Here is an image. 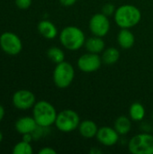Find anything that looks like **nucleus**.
Listing matches in <instances>:
<instances>
[{
  "instance_id": "f257e3e1",
  "label": "nucleus",
  "mask_w": 153,
  "mask_h": 154,
  "mask_svg": "<svg viewBox=\"0 0 153 154\" xmlns=\"http://www.w3.org/2000/svg\"><path fill=\"white\" fill-rule=\"evenodd\" d=\"M114 18L115 22L120 28L130 29L140 23L142 13L137 6L126 4L116 8Z\"/></svg>"
},
{
  "instance_id": "f03ea898",
  "label": "nucleus",
  "mask_w": 153,
  "mask_h": 154,
  "mask_svg": "<svg viewBox=\"0 0 153 154\" xmlns=\"http://www.w3.org/2000/svg\"><path fill=\"white\" fill-rule=\"evenodd\" d=\"M60 41L69 51H78L84 46L86 36L84 32L77 26H67L60 33Z\"/></svg>"
},
{
  "instance_id": "7ed1b4c3",
  "label": "nucleus",
  "mask_w": 153,
  "mask_h": 154,
  "mask_svg": "<svg viewBox=\"0 0 153 154\" xmlns=\"http://www.w3.org/2000/svg\"><path fill=\"white\" fill-rule=\"evenodd\" d=\"M57 115L55 107L47 101H39L33 106V118L40 127H49L55 124Z\"/></svg>"
},
{
  "instance_id": "20e7f679",
  "label": "nucleus",
  "mask_w": 153,
  "mask_h": 154,
  "mask_svg": "<svg viewBox=\"0 0 153 154\" xmlns=\"http://www.w3.org/2000/svg\"><path fill=\"white\" fill-rule=\"evenodd\" d=\"M80 124L78 114L71 109L60 111L56 117L55 125L57 129L62 133H70L76 130Z\"/></svg>"
},
{
  "instance_id": "39448f33",
  "label": "nucleus",
  "mask_w": 153,
  "mask_h": 154,
  "mask_svg": "<svg viewBox=\"0 0 153 154\" xmlns=\"http://www.w3.org/2000/svg\"><path fill=\"white\" fill-rule=\"evenodd\" d=\"M128 150L133 154H153V135L146 132L134 135L128 143Z\"/></svg>"
},
{
  "instance_id": "423d86ee",
  "label": "nucleus",
  "mask_w": 153,
  "mask_h": 154,
  "mask_svg": "<svg viewBox=\"0 0 153 154\" xmlns=\"http://www.w3.org/2000/svg\"><path fill=\"white\" fill-rule=\"evenodd\" d=\"M74 78L75 69L70 63L64 60L57 64L53 71V81L59 88H66L70 86Z\"/></svg>"
},
{
  "instance_id": "0eeeda50",
  "label": "nucleus",
  "mask_w": 153,
  "mask_h": 154,
  "mask_svg": "<svg viewBox=\"0 0 153 154\" xmlns=\"http://www.w3.org/2000/svg\"><path fill=\"white\" fill-rule=\"evenodd\" d=\"M88 26L93 35L103 38L109 32L111 24L108 16L105 15L103 13H99L92 15Z\"/></svg>"
},
{
  "instance_id": "6e6552de",
  "label": "nucleus",
  "mask_w": 153,
  "mask_h": 154,
  "mask_svg": "<svg viewBox=\"0 0 153 154\" xmlns=\"http://www.w3.org/2000/svg\"><path fill=\"white\" fill-rule=\"evenodd\" d=\"M102 58L96 54V53H85L81 55L78 61H77V66L78 68L86 73H91L98 70L102 65Z\"/></svg>"
},
{
  "instance_id": "1a4fd4ad",
  "label": "nucleus",
  "mask_w": 153,
  "mask_h": 154,
  "mask_svg": "<svg viewBox=\"0 0 153 154\" xmlns=\"http://www.w3.org/2000/svg\"><path fill=\"white\" fill-rule=\"evenodd\" d=\"M0 45L2 50L9 55H16L22 50V42L19 37L9 32L0 36Z\"/></svg>"
},
{
  "instance_id": "9d476101",
  "label": "nucleus",
  "mask_w": 153,
  "mask_h": 154,
  "mask_svg": "<svg viewBox=\"0 0 153 154\" xmlns=\"http://www.w3.org/2000/svg\"><path fill=\"white\" fill-rule=\"evenodd\" d=\"M119 134L115 128L109 126H103L98 128L96 135L98 143L104 146H113L119 141Z\"/></svg>"
},
{
  "instance_id": "9b49d317",
  "label": "nucleus",
  "mask_w": 153,
  "mask_h": 154,
  "mask_svg": "<svg viewBox=\"0 0 153 154\" xmlns=\"http://www.w3.org/2000/svg\"><path fill=\"white\" fill-rule=\"evenodd\" d=\"M13 103L19 109H28L35 105L34 95L28 90H19L13 97Z\"/></svg>"
},
{
  "instance_id": "f8f14e48",
  "label": "nucleus",
  "mask_w": 153,
  "mask_h": 154,
  "mask_svg": "<svg viewBox=\"0 0 153 154\" xmlns=\"http://www.w3.org/2000/svg\"><path fill=\"white\" fill-rule=\"evenodd\" d=\"M37 123L34 118L26 116L22 117L15 123V129L19 134H28L34 132L37 129Z\"/></svg>"
},
{
  "instance_id": "ddd939ff",
  "label": "nucleus",
  "mask_w": 153,
  "mask_h": 154,
  "mask_svg": "<svg viewBox=\"0 0 153 154\" xmlns=\"http://www.w3.org/2000/svg\"><path fill=\"white\" fill-rule=\"evenodd\" d=\"M117 42L122 49L128 50L133 46L135 42V37L130 29L121 28L117 34Z\"/></svg>"
},
{
  "instance_id": "4468645a",
  "label": "nucleus",
  "mask_w": 153,
  "mask_h": 154,
  "mask_svg": "<svg viewBox=\"0 0 153 154\" xmlns=\"http://www.w3.org/2000/svg\"><path fill=\"white\" fill-rule=\"evenodd\" d=\"M78 129L79 134L82 137L87 138V139H91L95 137L98 131L97 125L92 120H84L80 122Z\"/></svg>"
},
{
  "instance_id": "2eb2a0df",
  "label": "nucleus",
  "mask_w": 153,
  "mask_h": 154,
  "mask_svg": "<svg viewBox=\"0 0 153 154\" xmlns=\"http://www.w3.org/2000/svg\"><path fill=\"white\" fill-rule=\"evenodd\" d=\"M84 46H85L86 50L87 51V52L99 54L104 51L106 43H105L104 40L102 39V37L93 35L92 37L86 40Z\"/></svg>"
},
{
  "instance_id": "dca6fc26",
  "label": "nucleus",
  "mask_w": 153,
  "mask_h": 154,
  "mask_svg": "<svg viewBox=\"0 0 153 154\" xmlns=\"http://www.w3.org/2000/svg\"><path fill=\"white\" fill-rule=\"evenodd\" d=\"M38 31L46 39H54L58 34L56 26L51 22L47 20H43L39 23Z\"/></svg>"
},
{
  "instance_id": "f3484780",
  "label": "nucleus",
  "mask_w": 153,
  "mask_h": 154,
  "mask_svg": "<svg viewBox=\"0 0 153 154\" xmlns=\"http://www.w3.org/2000/svg\"><path fill=\"white\" fill-rule=\"evenodd\" d=\"M114 128L120 135H126L132 129V119L125 116H121L115 121Z\"/></svg>"
},
{
  "instance_id": "a211bd4d",
  "label": "nucleus",
  "mask_w": 153,
  "mask_h": 154,
  "mask_svg": "<svg viewBox=\"0 0 153 154\" xmlns=\"http://www.w3.org/2000/svg\"><path fill=\"white\" fill-rule=\"evenodd\" d=\"M145 108L142 104L134 102L131 105L129 109V117L134 122H141L145 117Z\"/></svg>"
},
{
  "instance_id": "6ab92c4d",
  "label": "nucleus",
  "mask_w": 153,
  "mask_h": 154,
  "mask_svg": "<svg viewBox=\"0 0 153 154\" xmlns=\"http://www.w3.org/2000/svg\"><path fill=\"white\" fill-rule=\"evenodd\" d=\"M119 58H120V52L115 47H109L104 50L102 54V60L104 63L107 65H112L116 63Z\"/></svg>"
},
{
  "instance_id": "aec40b11",
  "label": "nucleus",
  "mask_w": 153,
  "mask_h": 154,
  "mask_svg": "<svg viewBox=\"0 0 153 154\" xmlns=\"http://www.w3.org/2000/svg\"><path fill=\"white\" fill-rule=\"evenodd\" d=\"M47 55L50 60L55 62L56 64L60 63L65 60V54L63 51L58 47H51L48 50Z\"/></svg>"
},
{
  "instance_id": "412c9836",
  "label": "nucleus",
  "mask_w": 153,
  "mask_h": 154,
  "mask_svg": "<svg viewBox=\"0 0 153 154\" xmlns=\"http://www.w3.org/2000/svg\"><path fill=\"white\" fill-rule=\"evenodd\" d=\"M13 153L14 154H32V148L31 146V144L26 142V141H23V142H21V143H18L14 150H13Z\"/></svg>"
},
{
  "instance_id": "4be33fe9",
  "label": "nucleus",
  "mask_w": 153,
  "mask_h": 154,
  "mask_svg": "<svg viewBox=\"0 0 153 154\" xmlns=\"http://www.w3.org/2000/svg\"><path fill=\"white\" fill-rule=\"evenodd\" d=\"M115 10L116 9H115V5L111 3H107L102 7V13L106 16H110L112 14H115Z\"/></svg>"
},
{
  "instance_id": "5701e85b",
  "label": "nucleus",
  "mask_w": 153,
  "mask_h": 154,
  "mask_svg": "<svg viewBox=\"0 0 153 154\" xmlns=\"http://www.w3.org/2000/svg\"><path fill=\"white\" fill-rule=\"evenodd\" d=\"M32 4V0H15V5L21 9H27Z\"/></svg>"
},
{
  "instance_id": "b1692460",
  "label": "nucleus",
  "mask_w": 153,
  "mask_h": 154,
  "mask_svg": "<svg viewBox=\"0 0 153 154\" xmlns=\"http://www.w3.org/2000/svg\"><path fill=\"white\" fill-rule=\"evenodd\" d=\"M56 151L50 147H45L39 151V154H56Z\"/></svg>"
},
{
  "instance_id": "393cba45",
  "label": "nucleus",
  "mask_w": 153,
  "mask_h": 154,
  "mask_svg": "<svg viewBox=\"0 0 153 154\" xmlns=\"http://www.w3.org/2000/svg\"><path fill=\"white\" fill-rule=\"evenodd\" d=\"M76 2H77V0H60V3L64 6H71Z\"/></svg>"
},
{
  "instance_id": "a878e982",
  "label": "nucleus",
  "mask_w": 153,
  "mask_h": 154,
  "mask_svg": "<svg viewBox=\"0 0 153 154\" xmlns=\"http://www.w3.org/2000/svg\"><path fill=\"white\" fill-rule=\"evenodd\" d=\"M90 153L91 154H100L102 153V151L101 150H97L96 148H92L90 150Z\"/></svg>"
},
{
  "instance_id": "bb28decb",
  "label": "nucleus",
  "mask_w": 153,
  "mask_h": 154,
  "mask_svg": "<svg viewBox=\"0 0 153 154\" xmlns=\"http://www.w3.org/2000/svg\"><path fill=\"white\" fill-rule=\"evenodd\" d=\"M4 116H5V109H4V107L0 105V121L3 119Z\"/></svg>"
},
{
  "instance_id": "cd10ccee",
  "label": "nucleus",
  "mask_w": 153,
  "mask_h": 154,
  "mask_svg": "<svg viewBox=\"0 0 153 154\" xmlns=\"http://www.w3.org/2000/svg\"><path fill=\"white\" fill-rule=\"evenodd\" d=\"M2 140H3V134H2V133L0 132V143H1Z\"/></svg>"
},
{
  "instance_id": "c85d7f7f",
  "label": "nucleus",
  "mask_w": 153,
  "mask_h": 154,
  "mask_svg": "<svg viewBox=\"0 0 153 154\" xmlns=\"http://www.w3.org/2000/svg\"><path fill=\"white\" fill-rule=\"evenodd\" d=\"M152 118H153V114H152Z\"/></svg>"
}]
</instances>
